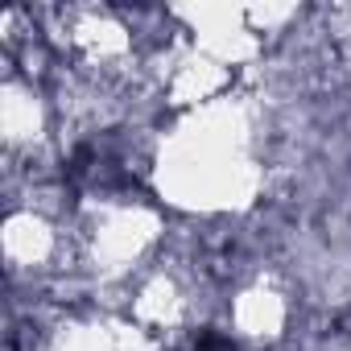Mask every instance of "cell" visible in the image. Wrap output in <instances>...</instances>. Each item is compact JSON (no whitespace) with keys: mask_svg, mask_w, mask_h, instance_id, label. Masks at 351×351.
Instances as JSON below:
<instances>
[{"mask_svg":"<svg viewBox=\"0 0 351 351\" xmlns=\"http://www.w3.org/2000/svg\"><path fill=\"white\" fill-rule=\"evenodd\" d=\"M228 330L236 343H244L248 351H281L289 343V326H293V293L285 289V281L277 273H248L244 281L232 285L228 298Z\"/></svg>","mask_w":351,"mask_h":351,"instance_id":"cell-1","label":"cell"}]
</instances>
